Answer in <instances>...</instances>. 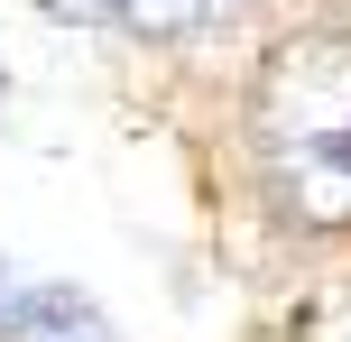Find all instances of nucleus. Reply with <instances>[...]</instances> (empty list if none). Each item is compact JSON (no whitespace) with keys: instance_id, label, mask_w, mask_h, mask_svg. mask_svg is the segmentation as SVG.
<instances>
[{"instance_id":"obj_4","label":"nucleus","mask_w":351,"mask_h":342,"mask_svg":"<svg viewBox=\"0 0 351 342\" xmlns=\"http://www.w3.org/2000/svg\"><path fill=\"white\" fill-rule=\"evenodd\" d=\"M56 19H74V28H111L121 19V0H47Z\"/></svg>"},{"instance_id":"obj_2","label":"nucleus","mask_w":351,"mask_h":342,"mask_svg":"<svg viewBox=\"0 0 351 342\" xmlns=\"http://www.w3.org/2000/svg\"><path fill=\"white\" fill-rule=\"evenodd\" d=\"M0 342H121V333L74 287H10L0 296Z\"/></svg>"},{"instance_id":"obj_1","label":"nucleus","mask_w":351,"mask_h":342,"mask_svg":"<svg viewBox=\"0 0 351 342\" xmlns=\"http://www.w3.org/2000/svg\"><path fill=\"white\" fill-rule=\"evenodd\" d=\"M259 167L287 222H351V37H296L259 84Z\"/></svg>"},{"instance_id":"obj_3","label":"nucleus","mask_w":351,"mask_h":342,"mask_svg":"<svg viewBox=\"0 0 351 342\" xmlns=\"http://www.w3.org/2000/svg\"><path fill=\"white\" fill-rule=\"evenodd\" d=\"M231 10H241V0H121V19H130V28H148V37H194V28H222Z\"/></svg>"},{"instance_id":"obj_5","label":"nucleus","mask_w":351,"mask_h":342,"mask_svg":"<svg viewBox=\"0 0 351 342\" xmlns=\"http://www.w3.org/2000/svg\"><path fill=\"white\" fill-rule=\"evenodd\" d=\"M315 342H351V296H342L333 315H324V333H315Z\"/></svg>"},{"instance_id":"obj_6","label":"nucleus","mask_w":351,"mask_h":342,"mask_svg":"<svg viewBox=\"0 0 351 342\" xmlns=\"http://www.w3.org/2000/svg\"><path fill=\"white\" fill-rule=\"evenodd\" d=\"M0 296H10V269H0Z\"/></svg>"}]
</instances>
